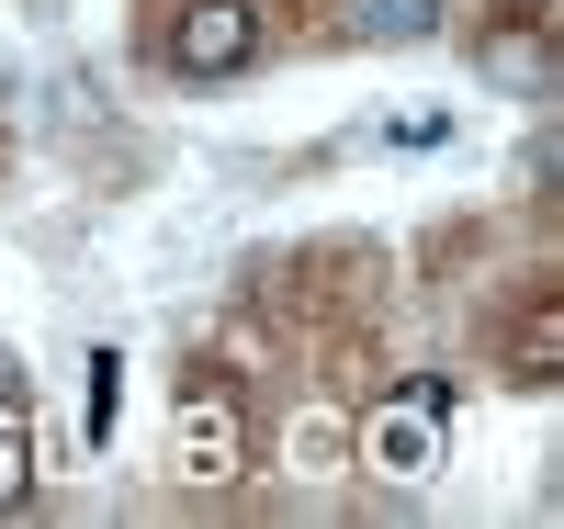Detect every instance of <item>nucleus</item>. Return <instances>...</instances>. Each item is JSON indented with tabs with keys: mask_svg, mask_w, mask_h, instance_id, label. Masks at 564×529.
Returning <instances> with one entry per match:
<instances>
[{
	"mask_svg": "<svg viewBox=\"0 0 564 529\" xmlns=\"http://www.w3.org/2000/svg\"><path fill=\"white\" fill-rule=\"evenodd\" d=\"M113 406H124V361L90 350V395H79V428H90V440H113Z\"/></svg>",
	"mask_w": 564,
	"mask_h": 529,
	"instance_id": "7",
	"label": "nucleus"
},
{
	"mask_svg": "<svg viewBox=\"0 0 564 529\" xmlns=\"http://www.w3.org/2000/svg\"><path fill=\"white\" fill-rule=\"evenodd\" d=\"M34 496V428H23V406L0 395V507H23Z\"/></svg>",
	"mask_w": 564,
	"mask_h": 529,
	"instance_id": "6",
	"label": "nucleus"
},
{
	"mask_svg": "<svg viewBox=\"0 0 564 529\" xmlns=\"http://www.w3.org/2000/svg\"><path fill=\"white\" fill-rule=\"evenodd\" d=\"M441 417H452V372H417L406 395L361 428L372 473H395V485H417V473H441Z\"/></svg>",
	"mask_w": 564,
	"mask_h": 529,
	"instance_id": "2",
	"label": "nucleus"
},
{
	"mask_svg": "<svg viewBox=\"0 0 564 529\" xmlns=\"http://www.w3.org/2000/svg\"><path fill=\"white\" fill-rule=\"evenodd\" d=\"M441 12H452V0H350V23H361L372 45H430Z\"/></svg>",
	"mask_w": 564,
	"mask_h": 529,
	"instance_id": "5",
	"label": "nucleus"
},
{
	"mask_svg": "<svg viewBox=\"0 0 564 529\" xmlns=\"http://www.w3.org/2000/svg\"><path fill=\"white\" fill-rule=\"evenodd\" d=\"M159 57H170V79H238L260 57V0H181Z\"/></svg>",
	"mask_w": 564,
	"mask_h": 529,
	"instance_id": "1",
	"label": "nucleus"
},
{
	"mask_svg": "<svg viewBox=\"0 0 564 529\" xmlns=\"http://www.w3.org/2000/svg\"><path fill=\"white\" fill-rule=\"evenodd\" d=\"M508 383H564V294H542L508 327Z\"/></svg>",
	"mask_w": 564,
	"mask_h": 529,
	"instance_id": "4",
	"label": "nucleus"
},
{
	"mask_svg": "<svg viewBox=\"0 0 564 529\" xmlns=\"http://www.w3.org/2000/svg\"><path fill=\"white\" fill-rule=\"evenodd\" d=\"M181 473H193V485H238L249 473V417H238L226 383H193V395H181Z\"/></svg>",
	"mask_w": 564,
	"mask_h": 529,
	"instance_id": "3",
	"label": "nucleus"
}]
</instances>
